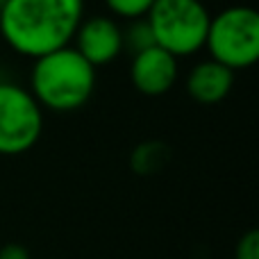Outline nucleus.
Returning a JSON list of instances; mask_svg holds the SVG:
<instances>
[{
    "label": "nucleus",
    "mask_w": 259,
    "mask_h": 259,
    "mask_svg": "<svg viewBox=\"0 0 259 259\" xmlns=\"http://www.w3.org/2000/svg\"><path fill=\"white\" fill-rule=\"evenodd\" d=\"M84 18V0H3L0 34L14 53L41 57L68 46Z\"/></svg>",
    "instance_id": "1"
},
{
    "label": "nucleus",
    "mask_w": 259,
    "mask_h": 259,
    "mask_svg": "<svg viewBox=\"0 0 259 259\" xmlns=\"http://www.w3.org/2000/svg\"><path fill=\"white\" fill-rule=\"evenodd\" d=\"M96 89V68L73 46H64L34 59L30 94L41 109L75 112L89 103Z\"/></svg>",
    "instance_id": "2"
},
{
    "label": "nucleus",
    "mask_w": 259,
    "mask_h": 259,
    "mask_svg": "<svg viewBox=\"0 0 259 259\" xmlns=\"http://www.w3.org/2000/svg\"><path fill=\"white\" fill-rule=\"evenodd\" d=\"M209 18L200 0H155L146 14L155 44L178 59L205 48Z\"/></svg>",
    "instance_id": "3"
},
{
    "label": "nucleus",
    "mask_w": 259,
    "mask_h": 259,
    "mask_svg": "<svg viewBox=\"0 0 259 259\" xmlns=\"http://www.w3.org/2000/svg\"><path fill=\"white\" fill-rule=\"evenodd\" d=\"M205 48L230 71L250 68L259 59V14L243 5L219 12L209 18Z\"/></svg>",
    "instance_id": "4"
},
{
    "label": "nucleus",
    "mask_w": 259,
    "mask_h": 259,
    "mask_svg": "<svg viewBox=\"0 0 259 259\" xmlns=\"http://www.w3.org/2000/svg\"><path fill=\"white\" fill-rule=\"evenodd\" d=\"M44 109L27 89L0 82V155H23L39 141Z\"/></svg>",
    "instance_id": "5"
},
{
    "label": "nucleus",
    "mask_w": 259,
    "mask_h": 259,
    "mask_svg": "<svg viewBox=\"0 0 259 259\" xmlns=\"http://www.w3.org/2000/svg\"><path fill=\"white\" fill-rule=\"evenodd\" d=\"M73 41H75L73 48L94 68L114 62L123 53V32L118 23L109 16L82 18Z\"/></svg>",
    "instance_id": "6"
},
{
    "label": "nucleus",
    "mask_w": 259,
    "mask_h": 259,
    "mask_svg": "<svg viewBox=\"0 0 259 259\" xmlns=\"http://www.w3.org/2000/svg\"><path fill=\"white\" fill-rule=\"evenodd\" d=\"M130 80L139 94L150 98L168 94L178 80V57H173L159 46L141 50L132 57Z\"/></svg>",
    "instance_id": "7"
},
{
    "label": "nucleus",
    "mask_w": 259,
    "mask_h": 259,
    "mask_svg": "<svg viewBox=\"0 0 259 259\" xmlns=\"http://www.w3.org/2000/svg\"><path fill=\"white\" fill-rule=\"evenodd\" d=\"M234 87V71L228 66L207 59L191 68L187 77V91L196 103L200 105H216L228 98Z\"/></svg>",
    "instance_id": "8"
},
{
    "label": "nucleus",
    "mask_w": 259,
    "mask_h": 259,
    "mask_svg": "<svg viewBox=\"0 0 259 259\" xmlns=\"http://www.w3.org/2000/svg\"><path fill=\"white\" fill-rule=\"evenodd\" d=\"M170 159V150L161 141H143L130 155V166L139 175H150L161 170Z\"/></svg>",
    "instance_id": "9"
},
{
    "label": "nucleus",
    "mask_w": 259,
    "mask_h": 259,
    "mask_svg": "<svg viewBox=\"0 0 259 259\" xmlns=\"http://www.w3.org/2000/svg\"><path fill=\"white\" fill-rule=\"evenodd\" d=\"M121 32H123V48L132 50L134 55L141 53V50H146V48L157 46L150 25H148V21H146V16H143V18H134V21L130 23L127 30H121Z\"/></svg>",
    "instance_id": "10"
},
{
    "label": "nucleus",
    "mask_w": 259,
    "mask_h": 259,
    "mask_svg": "<svg viewBox=\"0 0 259 259\" xmlns=\"http://www.w3.org/2000/svg\"><path fill=\"white\" fill-rule=\"evenodd\" d=\"M105 5H107V9L112 14H116V16L134 21V18L146 16V14L150 12V7L155 5V0H105Z\"/></svg>",
    "instance_id": "11"
},
{
    "label": "nucleus",
    "mask_w": 259,
    "mask_h": 259,
    "mask_svg": "<svg viewBox=\"0 0 259 259\" xmlns=\"http://www.w3.org/2000/svg\"><path fill=\"white\" fill-rule=\"evenodd\" d=\"M234 259H259V232L257 230H248L241 234L234 248Z\"/></svg>",
    "instance_id": "12"
},
{
    "label": "nucleus",
    "mask_w": 259,
    "mask_h": 259,
    "mask_svg": "<svg viewBox=\"0 0 259 259\" xmlns=\"http://www.w3.org/2000/svg\"><path fill=\"white\" fill-rule=\"evenodd\" d=\"M0 259H30L27 250L18 243H9V246L0 248Z\"/></svg>",
    "instance_id": "13"
},
{
    "label": "nucleus",
    "mask_w": 259,
    "mask_h": 259,
    "mask_svg": "<svg viewBox=\"0 0 259 259\" xmlns=\"http://www.w3.org/2000/svg\"><path fill=\"white\" fill-rule=\"evenodd\" d=\"M0 3H3V0H0Z\"/></svg>",
    "instance_id": "14"
}]
</instances>
